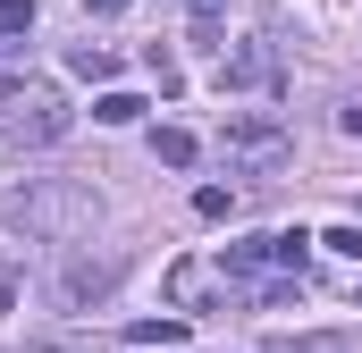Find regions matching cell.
Returning <instances> with one entry per match:
<instances>
[{
    "mask_svg": "<svg viewBox=\"0 0 362 353\" xmlns=\"http://www.w3.org/2000/svg\"><path fill=\"white\" fill-rule=\"evenodd\" d=\"M93 219H101V193L76 185V176H25L8 202H0V236L17 244H68V236H85Z\"/></svg>",
    "mask_w": 362,
    "mask_h": 353,
    "instance_id": "cell-1",
    "label": "cell"
},
{
    "mask_svg": "<svg viewBox=\"0 0 362 353\" xmlns=\"http://www.w3.org/2000/svg\"><path fill=\"white\" fill-rule=\"evenodd\" d=\"M219 152H228V169H245V176H278L295 160V135H286V118H270V109H228Z\"/></svg>",
    "mask_w": 362,
    "mask_h": 353,
    "instance_id": "cell-2",
    "label": "cell"
},
{
    "mask_svg": "<svg viewBox=\"0 0 362 353\" xmlns=\"http://www.w3.org/2000/svg\"><path fill=\"white\" fill-rule=\"evenodd\" d=\"M76 126V109L59 101L51 85H34V76H17V85L0 92V135H17V143H59Z\"/></svg>",
    "mask_w": 362,
    "mask_h": 353,
    "instance_id": "cell-3",
    "label": "cell"
},
{
    "mask_svg": "<svg viewBox=\"0 0 362 353\" xmlns=\"http://www.w3.org/2000/svg\"><path fill=\"white\" fill-rule=\"evenodd\" d=\"M219 92H278V51L270 42H228L219 51Z\"/></svg>",
    "mask_w": 362,
    "mask_h": 353,
    "instance_id": "cell-4",
    "label": "cell"
},
{
    "mask_svg": "<svg viewBox=\"0 0 362 353\" xmlns=\"http://www.w3.org/2000/svg\"><path fill=\"white\" fill-rule=\"evenodd\" d=\"M211 294H236V303H245V286H236L228 269H211V261H177L169 269V303H177V311H202Z\"/></svg>",
    "mask_w": 362,
    "mask_h": 353,
    "instance_id": "cell-5",
    "label": "cell"
},
{
    "mask_svg": "<svg viewBox=\"0 0 362 353\" xmlns=\"http://www.w3.org/2000/svg\"><path fill=\"white\" fill-rule=\"evenodd\" d=\"M110 286H118V261L101 253V261H68V269H59V286H51V294H59V311H85V303H101Z\"/></svg>",
    "mask_w": 362,
    "mask_h": 353,
    "instance_id": "cell-6",
    "label": "cell"
},
{
    "mask_svg": "<svg viewBox=\"0 0 362 353\" xmlns=\"http://www.w3.org/2000/svg\"><path fill=\"white\" fill-rule=\"evenodd\" d=\"M93 118H101V126H135V118H144V101H135V92H101V101H93Z\"/></svg>",
    "mask_w": 362,
    "mask_h": 353,
    "instance_id": "cell-7",
    "label": "cell"
},
{
    "mask_svg": "<svg viewBox=\"0 0 362 353\" xmlns=\"http://www.w3.org/2000/svg\"><path fill=\"white\" fill-rule=\"evenodd\" d=\"M152 160L185 169V160H194V135H185V126H160V135H152Z\"/></svg>",
    "mask_w": 362,
    "mask_h": 353,
    "instance_id": "cell-8",
    "label": "cell"
},
{
    "mask_svg": "<svg viewBox=\"0 0 362 353\" xmlns=\"http://www.w3.org/2000/svg\"><path fill=\"white\" fill-rule=\"evenodd\" d=\"M185 337V320H144V328H135V353H169Z\"/></svg>",
    "mask_w": 362,
    "mask_h": 353,
    "instance_id": "cell-9",
    "label": "cell"
},
{
    "mask_svg": "<svg viewBox=\"0 0 362 353\" xmlns=\"http://www.w3.org/2000/svg\"><path fill=\"white\" fill-rule=\"evenodd\" d=\"M17 34H34V0H0V42H17Z\"/></svg>",
    "mask_w": 362,
    "mask_h": 353,
    "instance_id": "cell-10",
    "label": "cell"
},
{
    "mask_svg": "<svg viewBox=\"0 0 362 353\" xmlns=\"http://www.w3.org/2000/svg\"><path fill=\"white\" fill-rule=\"evenodd\" d=\"M68 68H76V76H93V85H101V76H110V51H101V42H76V51H68Z\"/></svg>",
    "mask_w": 362,
    "mask_h": 353,
    "instance_id": "cell-11",
    "label": "cell"
},
{
    "mask_svg": "<svg viewBox=\"0 0 362 353\" xmlns=\"http://www.w3.org/2000/svg\"><path fill=\"white\" fill-rule=\"evenodd\" d=\"M194 210H202V219H228V210H236V193H228V185H202V193H194Z\"/></svg>",
    "mask_w": 362,
    "mask_h": 353,
    "instance_id": "cell-12",
    "label": "cell"
},
{
    "mask_svg": "<svg viewBox=\"0 0 362 353\" xmlns=\"http://www.w3.org/2000/svg\"><path fill=\"white\" fill-rule=\"evenodd\" d=\"M144 68L160 76V92H177V85H185V68H177V59H169V51H160V42H152V59H144Z\"/></svg>",
    "mask_w": 362,
    "mask_h": 353,
    "instance_id": "cell-13",
    "label": "cell"
},
{
    "mask_svg": "<svg viewBox=\"0 0 362 353\" xmlns=\"http://www.w3.org/2000/svg\"><path fill=\"white\" fill-rule=\"evenodd\" d=\"M320 244H329V253H337V261H362V227H329V236H320Z\"/></svg>",
    "mask_w": 362,
    "mask_h": 353,
    "instance_id": "cell-14",
    "label": "cell"
},
{
    "mask_svg": "<svg viewBox=\"0 0 362 353\" xmlns=\"http://www.w3.org/2000/svg\"><path fill=\"white\" fill-rule=\"evenodd\" d=\"M185 17L194 25H219V0H185Z\"/></svg>",
    "mask_w": 362,
    "mask_h": 353,
    "instance_id": "cell-15",
    "label": "cell"
},
{
    "mask_svg": "<svg viewBox=\"0 0 362 353\" xmlns=\"http://www.w3.org/2000/svg\"><path fill=\"white\" fill-rule=\"evenodd\" d=\"M135 0H85V17H127Z\"/></svg>",
    "mask_w": 362,
    "mask_h": 353,
    "instance_id": "cell-16",
    "label": "cell"
},
{
    "mask_svg": "<svg viewBox=\"0 0 362 353\" xmlns=\"http://www.w3.org/2000/svg\"><path fill=\"white\" fill-rule=\"evenodd\" d=\"M337 126H346V135H362V101H346V109H337Z\"/></svg>",
    "mask_w": 362,
    "mask_h": 353,
    "instance_id": "cell-17",
    "label": "cell"
}]
</instances>
